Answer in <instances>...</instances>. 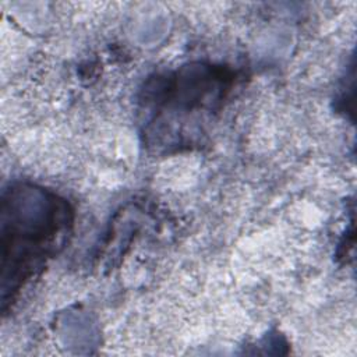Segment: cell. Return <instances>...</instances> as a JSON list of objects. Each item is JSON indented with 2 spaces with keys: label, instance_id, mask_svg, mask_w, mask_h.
Instances as JSON below:
<instances>
[{
  "label": "cell",
  "instance_id": "cell-2",
  "mask_svg": "<svg viewBox=\"0 0 357 357\" xmlns=\"http://www.w3.org/2000/svg\"><path fill=\"white\" fill-rule=\"evenodd\" d=\"M234 77V71L227 67L191 63L174 73L151 78L141 98L145 135L156 138V142L167 135L166 145H170L178 126L176 137L180 144V134L187 132V124L198 119L204 121L219 112L236 84Z\"/></svg>",
  "mask_w": 357,
  "mask_h": 357
},
{
  "label": "cell",
  "instance_id": "cell-1",
  "mask_svg": "<svg viewBox=\"0 0 357 357\" xmlns=\"http://www.w3.org/2000/svg\"><path fill=\"white\" fill-rule=\"evenodd\" d=\"M74 225L70 204L32 183L8 184L0 201V301L6 312L20 290L66 245Z\"/></svg>",
  "mask_w": 357,
  "mask_h": 357
}]
</instances>
